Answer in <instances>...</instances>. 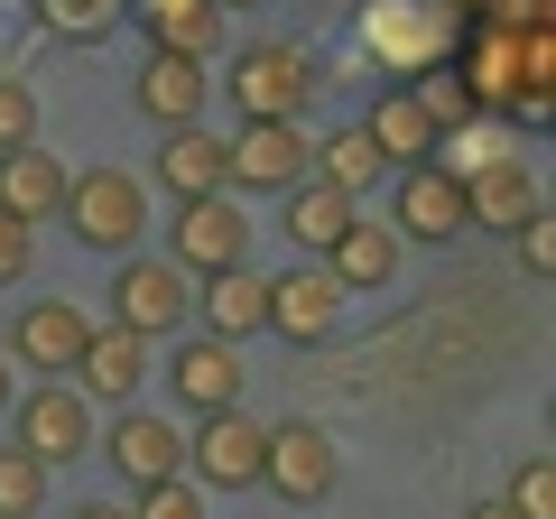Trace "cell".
<instances>
[{"mask_svg":"<svg viewBox=\"0 0 556 519\" xmlns=\"http://www.w3.org/2000/svg\"><path fill=\"white\" fill-rule=\"evenodd\" d=\"M473 93V112H501V121H547V84H556V28H492L473 20L464 47L445 56Z\"/></svg>","mask_w":556,"mask_h":519,"instance_id":"6da1fadb","label":"cell"},{"mask_svg":"<svg viewBox=\"0 0 556 519\" xmlns=\"http://www.w3.org/2000/svg\"><path fill=\"white\" fill-rule=\"evenodd\" d=\"M455 0H371L362 10V56L380 65V75H399V93H408L417 75H437L445 56H455Z\"/></svg>","mask_w":556,"mask_h":519,"instance_id":"7a4b0ae2","label":"cell"},{"mask_svg":"<svg viewBox=\"0 0 556 519\" xmlns=\"http://www.w3.org/2000/svg\"><path fill=\"white\" fill-rule=\"evenodd\" d=\"M223 93H232L241 121H306V102H316V56H306L298 38H251L232 56V75H223Z\"/></svg>","mask_w":556,"mask_h":519,"instance_id":"3957f363","label":"cell"},{"mask_svg":"<svg viewBox=\"0 0 556 519\" xmlns=\"http://www.w3.org/2000/svg\"><path fill=\"white\" fill-rule=\"evenodd\" d=\"M65 223H75L84 251L130 260L139 232H149V186H139L130 167H84V177H65Z\"/></svg>","mask_w":556,"mask_h":519,"instance_id":"277c9868","label":"cell"},{"mask_svg":"<svg viewBox=\"0 0 556 519\" xmlns=\"http://www.w3.org/2000/svg\"><path fill=\"white\" fill-rule=\"evenodd\" d=\"M306 177H316L306 121H241L232 140H223V186H241V195H288Z\"/></svg>","mask_w":556,"mask_h":519,"instance_id":"5b68a950","label":"cell"},{"mask_svg":"<svg viewBox=\"0 0 556 519\" xmlns=\"http://www.w3.org/2000/svg\"><path fill=\"white\" fill-rule=\"evenodd\" d=\"M251 223H241L232 195H195L177 204V232H167V269H186V279H223V269H251Z\"/></svg>","mask_w":556,"mask_h":519,"instance_id":"8992f818","label":"cell"},{"mask_svg":"<svg viewBox=\"0 0 556 519\" xmlns=\"http://www.w3.org/2000/svg\"><path fill=\"white\" fill-rule=\"evenodd\" d=\"M260 482H269L278 501L316 510V501H334V482H343V455H334V436H325L316 418H288V427H269V455H260Z\"/></svg>","mask_w":556,"mask_h":519,"instance_id":"52a82bcc","label":"cell"},{"mask_svg":"<svg viewBox=\"0 0 556 519\" xmlns=\"http://www.w3.org/2000/svg\"><path fill=\"white\" fill-rule=\"evenodd\" d=\"M195 316V279L186 269H167V260H121V279H112V325L139 343H159L177 334V325Z\"/></svg>","mask_w":556,"mask_h":519,"instance_id":"ba28073f","label":"cell"},{"mask_svg":"<svg viewBox=\"0 0 556 519\" xmlns=\"http://www.w3.org/2000/svg\"><path fill=\"white\" fill-rule=\"evenodd\" d=\"M93 445H102V464H112L130 492H149V482H177V473H186V427H177V418H149V408H121Z\"/></svg>","mask_w":556,"mask_h":519,"instance_id":"9c48e42d","label":"cell"},{"mask_svg":"<svg viewBox=\"0 0 556 519\" xmlns=\"http://www.w3.org/2000/svg\"><path fill=\"white\" fill-rule=\"evenodd\" d=\"M390 232H399V251H408V241L445 251L455 232H473V223H464V177H445L437 159H427V167H399V195H390Z\"/></svg>","mask_w":556,"mask_h":519,"instance_id":"30bf717a","label":"cell"},{"mask_svg":"<svg viewBox=\"0 0 556 519\" xmlns=\"http://www.w3.org/2000/svg\"><path fill=\"white\" fill-rule=\"evenodd\" d=\"M20 455H38L47 473L93 455V400H75V380H38L20 400Z\"/></svg>","mask_w":556,"mask_h":519,"instance_id":"8fae6325","label":"cell"},{"mask_svg":"<svg viewBox=\"0 0 556 519\" xmlns=\"http://www.w3.org/2000/svg\"><path fill=\"white\" fill-rule=\"evenodd\" d=\"M260 455H269V427H251L241 408H223V418H195V436H186L195 492H251V482H260Z\"/></svg>","mask_w":556,"mask_h":519,"instance_id":"7c38bea8","label":"cell"},{"mask_svg":"<svg viewBox=\"0 0 556 519\" xmlns=\"http://www.w3.org/2000/svg\"><path fill=\"white\" fill-rule=\"evenodd\" d=\"M269 334L306 343V353L343 334V288L325 279V260H298V269H278V279H269Z\"/></svg>","mask_w":556,"mask_h":519,"instance_id":"4fadbf2b","label":"cell"},{"mask_svg":"<svg viewBox=\"0 0 556 519\" xmlns=\"http://www.w3.org/2000/svg\"><path fill=\"white\" fill-rule=\"evenodd\" d=\"M84 343H93V325H84L75 298H38V306H20V325H10V362H28V371H47V380L75 371Z\"/></svg>","mask_w":556,"mask_h":519,"instance_id":"5bb4252c","label":"cell"},{"mask_svg":"<svg viewBox=\"0 0 556 519\" xmlns=\"http://www.w3.org/2000/svg\"><path fill=\"white\" fill-rule=\"evenodd\" d=\"M204 93H214V75H204L195 56H159V47H149V65H139V84H130V102H139V121H149V130H195L204 121Z\"/></svg>","mask_w":556,"mask_h":519,"instance_id":"9a60e30c","label":"cell"},{"mask_svg":"<svg viewBox=\"0 0 556 519\" xmlns=\"http://www.w3.org/2000/svg\"><path fill=\"white\" fill-rule=\"evenodd\" d=\"M167 390H177L195 418H223V408H241V343L186 334L177 353H167Z\"/></svg>","mask_w":556,"mask_h":519,"instance_id":"2e32d148","label":"cell"},{"mask_svg":"<svg viewBox=\"0 0 556 519\" xmlns=\"http://www.w3.org/2000/svg\"><path fill=\"white\" fill-rule=\"evenodd\" d=\"M139 380H149V343L121 334V325H93V343H84V362H75V400H112V408H130Z\"/></svg>","mask_w":556,"mask_h":519,"instance_id":"e0dca14e","label":"cell"},{"mask_svg":"<svg viewBox=\"0 0 556 519\" xmlns=\"http://www.w3.org/2000/svg\"><path fill=\"white\" fill-rule=\"evenodd\" d=\"M529 214H547L529 159H501V167H482V177H464V223H482V232H519Z\"/></svg>","mask_w":556,"mask_h":519,"instance_id":"ac0fdd59","label":"cell"},{"mask_svg":"<svg viewBox=\"0 0 556 519\" xmlns=\"http://www.w3.org/2000/svg\"><path fill=\"white\" fill-rule=\"evenodd\" d=\"M0 214L10 223H56L65 214V159H47V149H10L0 159Z\"/></svg>","mask_w":556,"mask_h":519,"instance_id":"d6986e66","label":"cell"},{"mask_svg":"<svg viewBox=\"0 0 556 519\" xmlns=\"http://www.w3.org/2000/svg\"><path fill=\"white\" fill-rule=\"evenodd\" d=\"M130 20L149 28V47L159 56H214V38H223V10L214 0H130Z\"/></svg>","mask_w":556,"mask_h":519,"instance_id":"ffe728a7","label":"cell"},{"mask_svg":"<svg viewBox=\"0 0 556 519\" xmlns=\"http://www.w3.org/2000/svg\"><path fill=\"white\" fill-rule=\"evenodd\" d=\"M195 316H204V334H214V343L260 334V325H269V279H260V269H223V279H204Z\"/></svg>","mask_w":556,"mask_h":519,"instance_id":"44dd1931","label":"cell"},{"mask_svg":"<svg viewBox=\"0 0 556 519\" xmlns=\"http://www.w3.org/2000/svg\"><path fill=\"white\" fill-rule=\"evenodd\" d=\"M325 279H334L343 298H362V288H390V279H399V232H390V223H353V232L325 251Z\"/></svg>","mask_w":556,"mask_h":519,"instance_id":"7402d4cb","label":"cell"},{"mask_svg":"<svg viewBox=\"0 0 556 519\" xmlns=\"http://www.w3.org/2000/svg\"><path fill=\"white\" fill-rule=\"evenodd\" d=\"M278 204H288V223H278V232L298 241L306 260H325V251H334V241L362 223V214H353V195H334V186H316V177H306V186H288Z\"/></svg>","mask_w":556,"mask_h":519,"instance_id":"603a6c76","label":"cell"},{"mask_svg":"<svg viewBox=\"0 0 556 519\" xmlns=\"http://www.w3.org/2000/svg\"><path fill=\"white\" fill-rule=\"evenodd\" d=\"M159 186H167L177 204L223 195V140L204 130V121H195V130H167V140H159Z\"/></svg>","mask_w":556,"mask_h":519,"instance_id":"cb8c5ba5","label":"cell"},{"mask_svg":"<svg viewBox=\"0 0 556 519\" xmlns=\"http://www.w3.org/2000/svg\"><path fill=\"white\" fill-rule=\"evenodd\" d=\"M362 130H371V149H380L390 167H427V159H437V121L417 112V93H399V84L371 102V121H362Z\"/></svg>","mask_w":556,"mask_h":519,"instance_id":"d4e9b609","label":"cell"},{"mask_svg":"<svg viewBox=\"0 0 556 519\" xmlns=\"http://www.w3.org/2000/svg\"><path fill=\"white\" fill-rule=\"evenodd\" d=\"M380 177H390V159L371 149V130H362V121H343L334 140H316V186H334V195H353V204H362Z\"/></svg>","mask_w":556,"mask_h":519,"instance_id":"484cf974","label":"cell"},{"mask_svg":"<svg viewBox=\"0 0 556 519\" xmlns=\"http://www.w3.org/2000/svg\"><path fill=\"white\" fill-rule=\"evenodd\" d=\"M501 159H519V140H510V121H501V112H473V121H455V130L437 140L445 177H482V167H501Z\"/></svg>","mask_w":556,"mask_h":519,"instance_id":"4316f807","label":"cell"},{"mask_svg":"<svg viewBox=\"0 0 556 519\" xmlns=\"http://www.w3.org/2000/svg\"><path fill=\"white\" fill-rule=\"evenodd\" d=\"M38 510H47V464L0 445V519H38Z\"/></svg>","mask_w":556,"mask_h":519,"instance_id":"83f0119b","label":"cell"},{"mask_svg":"<svg viewBox=\"0 0 556 519\" xmlns=\"http://www.w3.org/2000/svg\"><path fill=\"white\" fill-rule=\"evenodd\" d=\"M510 519H556V464L547 455H519V473H510V501H501Z\"/></svg>","mask_w":556,"mask_h":519,"instance_id":"f1b7e54d","label":"cell"},{"mask_svg":"<svg viewBox=\"0 0 556 519\" xmlns=\"http://www.w3.org/2000/svg\"><path fill=\"white\" fill-rule=\"evenodd\" d=\"M10 149H38V84L0 75V159Z\"/></svg>","mask_w":556,"mask_h":519,"instance_id":"f546056e","label":"cell"},{"mask_svg":"<svg viewBox=\"0 0 556 519\" xmlns=\"http://www.w3.org/2000/svg\"><path fill=\"white\" fill-rule=\"evenodd\" d=\"M130 519H204V492H195V482H149V492H139L130 501Z\"/></svg>","mask_w":556,"mask_h":519,"instance_id":"4dcf8cb0","label":"cell"},{"mask_svg":"<svg viewBox=\"0 0 556 519\" xmlns=\"http://www.w3.org/2000/svg\"><path fill=\"white\" fill-rule=\"evenodd\" d=\"M510 241H519V260H529V279H556V223L547 214H529Z\"/></svg>","mask_w":556,"mask_h":519,"instance_id":"1f68e13d","label":"cell"},{"mask_svg":"<svg viewBox=\"0 0 556 519\" xmlns=\"http://www.w3.org/2000/svg\"><path fill=\"white\" fill-rule=\"evenodd\" d=\"M28 260H38V232L0 214V288H10V279H28Z\"/></svg>","mask_w":556,"mask_h":519,"instance_id":"d6a6232c","label":"cell"},{"mask_svg":"<svg viewBox=\"0 0 556 519\" xmlns=\"http://www.w3.org/2000/svg\"><path fill=\"white\" fill-rule=\"evenodd\" d=\"M75 519H130V510H121V501H84Z\"/></svg>","mask_w":556,"mask_h":519,"instance_id":"836d02e7","label":"cell"},{"mask_svg":"<svg viewBox=\"0 0 556 519\" xmlns=\"http://www.w3.org/2000/svg\"><path fill=\"white\" fill-rule=\"evenodd\" d=\"M10 400H20V380H10V362H0V408H10Z\"/></svg>","mask_w":556,"mask_h":519,"instance_id":"e575fe53","label":"cell"},{"mask_svg":"<svg viewBox=\"0 0 556 519\" xmlns=\"http://www.w3.org/2000/svg\"><path fill=\"white\" fill-rule=\"evenodd\" d=\"M464 519H510V510H501V501H482V510H464Z\"/></svg>","mask_w":556,"mask_h":519,"instance_id":"d590c367","label":"cell"},{"mask_svg":"<svg viewBox=\"0 0 556 519\" xmlns=\"http://www.w3.org/2000/svg\"><path fill=\"white\" fill-rule=\"evenodd\" d=\"M214 10H260V0H214Z\"/></svg>","mask_w":556,"mask_h":519,"instance_id":"8d00e7d4","label":"cell"}]
</instances>
